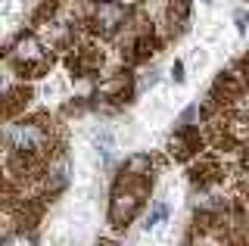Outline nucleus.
<instances>
[{
    "mask_svg": "<svg viewBox=\"0 0 249 246\" xmlns=\"http://www.w3.org/2000/svg\"><path fill=\"white\" fill-rule=\"evenodd\" d=\"M90 22L100 35H115L124 22V6L119 0H97L90 13Z\"/></svg>",
    "mask_w": 249,
    "mask_h": 246,
    "instance_id": "obj_3",
    "label": "nucleus"
},
{
    "mask_svg": "<svg viewBox=\"0 0 249 246\" xmlns=\"http://www.w3.org/2000/svg\"><path fill=\"white\" fill-rule=\"evenodd\" d=\"M13 59L25 69V72H44V69L50 66V50H47L35 35H25V37H19V41H16Z\"/></svg>",
    "mask_w": 249,
    "mask_h": 246,
    "instance_id": "obj_2",
    "label": "nucleus"
},
{
    "mask_svg": "<svg viewBox=\"0 0 249 246\" xmlns=\"http://www.w3.org/2000/svg\"><path fill=\"white\" fill-rule=\"evenodd\" d=\"M181 78H184V66L175 63V81H181Z\"/></svg>",
    "mask_w": 249,
    "mask_h": 246,
    "instance_id": "obj_14",
    "label": "nucleus"
},
{
    "mask_svg": "<svg viewBox=\"0 0 249 246\" xmlns=\"http://www.w3.org/2000/svg\"><path fill=\"white\" fill-rule=\"evenodd\" d=\"M150 168H153L150 156H131L128 162H124V175H131V178H143V175H150Z\"/></svg>",
    "mask_w": 249,
    "mask_h": 246,
    "instance_id": "obj_6",
    "label": "nucleus"
},
{
    "mask_svg": "<svg viewBox=\"0 0 249 246\" xmlns=\"http://www.w3.org/2000/svg\"><path fill=\"white\" fill-rule=\"evenodd\" d=\"M6 141H10V147L16 153L35 156V153H41L47 147V131L37 122H19V125H13L10 131H6Z\"/></svg>",
    "mask_w": 249,
    "mask_h": 246,
    "instance_id": "obj_1",
    "label": "nucleus"
},
{
    "mask_svg": "<svg viewBox=\"0 0 249 246\" xmlns=\"http://www.w3.org/2000/svg\"><path fill=\"white\" fill-rule=\"evenodd\" d=\"M165 215H168V209H165V206H156V209H153V215H150V218H146V225H156V221H162V218H165Z\"/></svg>",
    "mask_w": 249,
    "mask_h": 246,
    "instance_id": "obj_12",
    "label": "nucleus"
},
{
    "mask_svg": "<svg viewBox=\"0 0 249 246\" xmlns=\"http://www.w3.org/2000/svg\"><path fill=\"white\" fill-rule=\"evenodd\" d=\"M190 147H193V141H190V134H175V137H171V141H168V150L171 153H175V156H187V153H190Z\"/></svg>",
    "mask_w": 249,
    "mask_h": 246,
    "instance_id": "obj_7",
    "label": "nucleus"
},
{
    "mask_svg": "<svg viewBox=\"0 0 249 246\" xmlns=\"http://www.w3.org/2000/svg\"><path fill=\"white\" fill-rule=\"evenodd\" d=\"M0 246H35V237L25 234V230H16V234L3 237V240H0Z\"/></svg>",
    "mask_w": 249,
    "mask_h": 246,
    "instance_id": "obj_8",
    "label": "nucleus"
},
{
    "mask_svg": "<svg viewBox=\"0 0 249 246\" xmlns=\"http://www.w3.org/2000/svg\"><path fill=\"white\" fill-rule=\"evenodd\" d=\"M168 19H171V25L178 22V28H181V22L187 19V0H171V6H168Z\"/></svg>",
    "mask_w": 249,
    "mask_h": 246,
    "instance_id": "obj_9",
    "label": "nucleus"
},
{
    "mask_svg": "<svg viewBox=\"0 0 249 246\" xmlns=\"http://www.w3.org/2000/svg\"><path fill=\"white\" fill-rule=\"evenodd\" d=\"M140 196H143L140 187H119V190H115V199H112V221H115V225L128 221L131 215L137 212Z\"/></svg>",
    "mask_w": 249,
    "mask_h": 246,
    "instance_id": "obj_4",
    "label": "nucleus"
},
{
    "mask_svg": "<svg viewBox=\"0 0 249 246\" xmlns=\"http://www.w3.org/2000/svg\"><path fill=\"white\" fill-rule=\"evenodd\" d=\"M37 41H41L47 50L62 47V44L69 41V28L62 25V22H44V25H41V37H37Z\"/></svg>",
    "mask_w": 249,
    "mask_h": 246,
    "instance_id": "obj_5",
    "label": "nucleus"
},
{
    "mask_svg": "<svg viewBox=\"0 0 249 246\" xmlns=\"http://www.w3.org/2000/svg\"><path fill=\"white\" fill-rule=\"evenodd\" d=\"M47 175H53V178H47V187L50 190H56V187H62V184H66V162H59L53 165V172H47Z\"/></svg>",
    "mask_w": 249,
    "mask_h": 246,
    "instance_id": "obj_10",
    "label": "nucleus"
},
{
    "mask_svg": "<svg viewBox=\"0 0 249 246\" xmlns=\"http://www.w3.org/2000/svg\"><path fill=\"white\" fill-rule=\"evenodd\" d=\"M6 90H10V72H6V69L0 66V97H3Z\"/></svg>",
    "mask_w": 249,
    "mask_h": 246,
    "instance_id": "obj_13",
    "label": "nucleus"
},
{
    "mask_svg": "<svg viewBox=\"0 0 249 246\" xmlns=\"http://www.w3.org/2000/svg\"><path fill=\"white\" fill-rule=\"evenodd\" d=\"M228 134H231V137H237V141H249V119H237V122H231Z\"/></svg>",
    "mask_w": 249,
    "mask_h": 246,
    "instance_id": "obj_11",
    "label": "nucleus"
}]
</instances>
